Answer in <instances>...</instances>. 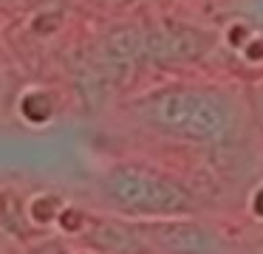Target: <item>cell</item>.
<instances>
[{
  "mask_svg": "<svg viewBox=\"0 0 263 254\" xmlns=\"http://www.w3.org/2000/svg\"><path fill=\"white\" fill-rule=\"evenodd\" d=\"M60 113V99L46 85H29L17 96V116L26 127H48Z\"/></svg>",
  "mask_w": 263,
  "mask_h": 254,
  "instance_id": "52a82bcc",
  "label": "cell"
},
{
  "mask_svg": "<svg viewBox=\"0 0 263 254\" xmlns=\"http://www.w3.org/2000/svg\"><path fill=\"white\" fill-rule=\"evenodd\" d=\"M257 113H260V124H263V88L257 90Z\"/></svg>",
  "mask_w": 263,
  "mask_h": 254,
  "instance_id": "7c38bea8",
  "label": "cell"
},
{
  "mask_svg": "<svg viewBox=\"0 0 263 254\" xmlns=\"http://www.w3.org/2000/svg\"><path fill=\"white\" fill-rule=\"evenodd\" d=\"M97 201L105 212L130 220H159L195 214L193 189L167 169L144 161H114L97 178Z\"/></svg>",
  "mask_w": 263,
  "mask_h": 254,
  "instance_id": "7a4b0ae2",
  "label": "cell"
},
{
  "mask_svg": "<svg viewBox=\"0 0 263 254\" xmlns=\"http://www.w3.org/2000/svg\"><path fill=\"white\" fill-rule=\"evenodd\" d=\"M249 212H252V218L263 220V184H257L255 192H252V198H249Z\"/></svg>",
  "mask_w": 263,
  "mask_h": 254,
  "instance_id": "30bf717a",
  "label": "cell"
},
{
  "mask_svg": "<svg viewBox=\"0 0 263 254\" xmlns=\"http://www.w3.org/2000/svg\"><path fill=\"white\" fill-rule=\"evenodd\" d=\"M215 34L176 17H161L144 26V56L156 65H193L212 54Z\"/></svg>",
  "mask_w": 263,
  "mask_h": 254,
  "instance_id": "3957f363",
  "label": "cell"
},
{
  "mask_svg": "<svg viewBox=\"0 0 263 254\" xmlns=\"http://www.w3.org/2000/svg\"><path fill=\"white\" fill-rule=\"evenodd\" d=\"M150 254H232L229 240L195 214L139 220Z\"/></svg>",
  "mask_w": 263,
  "mask_h": 254,
  "instance_id": "277c9868",
  "label": "cell"
},
{
  "mask_svg": "<svg viewBox=\"0 0 263 254\" xmlns=\"http://www.w3.org/2000/svg\"><path fill=\"white\" fill-rule=\"evenodd\" d=\"M0 229L20 240L37 237V231L26 218V198H20L17 192H0Z\"/></svg>",
  "mask_w": 263,
  "mask_h": 254,
  "instance_id": "9c48e42d",
  "label": "cell"
},
{
  "mask_svg": "<svg viewBox=\"0 0 263 254\" xmlns=\"http://www.w3.org/2000/svg\"><path fill=\"white\" fill-rule=\"evenodd\" d=\"M99 60L108 73H122L136 62H147L144 56V26L139 23H119L108 28L99 40Z\"/></svg>",
  "mask_w": 263,
  "mask_h": 254,
  "instance_id": "8992f818",
  "label": "cell"
},
{
  "mask_svg": "<svg viewBox=\"0 0 263 254\" xmlns=\"http://www.w3.org/2000/svg\"><path fill=\"white\" fill-rule=\"evenodd\" d=\"M249 17L252 23H257V26L263 28V0H252V6H249Z\"/></svg>",
  "mask_w": 263,
  "mask_h": 254,
  "instance_id": "8fae6325",
  "label": "cell"
},
{
  "mask_svg": "<svg viewBox=\"0 0 263 254\" xmlns=\"http://www.w3.org/2000/svg\"><path fill=\"white\" fill-rule=\"evenodd\" d=\"M127 113L144 130L193 147L223 144L238 127V105L218 85L170 82L127 102Z\"/></svg>",
  "mask_w": 263,
  "mask_h": 254,
  "instance_id": "6da1fadb",
  "label": "cell"
},
{
  "mask_svg": "<svg viewBox=\"0 0 263 254\" xmlns=\"http://www.w3.org/2000/svg\"><path fill=\"white\" fill-rule=\"evenodd\" d=\"M65 203L68 201H65L60 192H51V189L31 192V195L26 198V218H29L31 229H34L37 235H43V231H48V229H57V220H60V214H63Z\"/></svg>",
  "mask_w": 263,
  "mask_h": 254,
  "instance_id": "ba28073f",
  "label": "cell"
},
{
  "mask_svg": "<svg viewBox=\"0 0 263 254\" xmlns=\"http://www.w3.org/2000/svg\"><path fill=\"white\" fill-rule=\"evenodd\" d=\"M77 246L97 254H150L139 220L110 212H91L85 229L77 235Z\"/></svg>",
  "mask_w": 263,
  "mask_h": 254,
  "instance_id": "5b68a950",
  "label": "cell"
},
{
  "mask_svg": "<svg viewBox=\"0 0 263 254\" xmlns=\"http://www.w3.org/2000/svg\"><path fill=\"white\" fill-rule=\"evenodd\" d=\"M74 254H97V251H85V248H77Z\"/></svg>",
  "mask_w": 263,
  "mask_h": 254,
  "instance_id": "4fadbf2b",
  "label": "cell"
}]
</instances>
